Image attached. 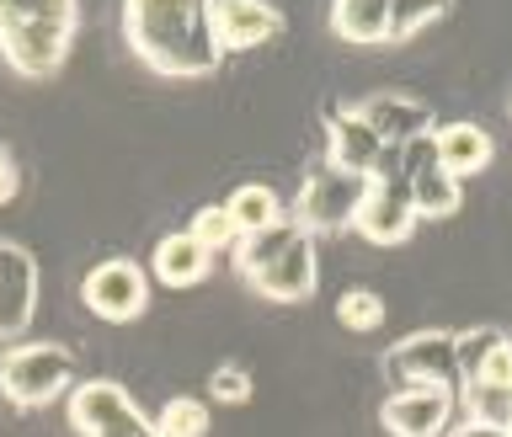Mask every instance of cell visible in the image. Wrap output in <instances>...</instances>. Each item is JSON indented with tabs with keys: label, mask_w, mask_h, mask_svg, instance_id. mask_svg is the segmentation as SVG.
Segmentation results:
<instances>
[{
	"label": "cell",
	"mask_w": 512,
	"mask_h": 437,
	"mask_svg": "<svg viewBox=\"0 0 512 437\" xmlns=\"http://www.w3.org/2000/svg\"><path fill=\"white\" fill-rule=\"evenodd\" d=\"M16 192H22V166H16L11 144H0V208H6Z\"/></svg>",
	"instance_id": "25"
},
{
	"label": "cell",
	"mask_w": 512,
	"mask_h": 437,
	"mask_svg": "<svg viewBox=\"0 0 512 437\" xmlns=\"http://www.w3.org/2000/svg\"><path fill=\"white\" fill-rule=\"evenodd\" d=\"M384 374L395 390L411 384H432V390H454L459 395V336L454 331H416L406 342H395L384 352Z\"/></svg>",
	"instance_id": "7"
},
{
	"label": "cell",
	"mask_w": 512,
	"mask_h": 437,
	"mask_svg": "<svg viewBox=\"0 0 512 437\" xmlns=\"http://www.w3.org/2000/svg\"><path fill=\"white\" fill-rule=\"evenodd\" d=\"M459 395L454 390H432V384H411V390H395L384 400L379 422L390 437H443L454 427Z\"/></svg>",
	"instance_id": "11"
},
{
	"label": "cell",
	"mask_w": 512,
	"mask_h": 437,
	"mask_svg": "<svg viewBox=\"0 0 512 437\" xmlns=\"http://www.w3.org/2000/svg\"><path fill=\"white\" fill-rule=\"evenodd\" d=\"M235 272H240V283L256 288L272 304H304L320 283L315 235H304L294 219L272 224L262 235H246L235 246Z\"/></svg>",
	"instance_id": "3"
},
{
	"label": "cell",
	"mask_w": 512,
	"mask_h": 437,
	"mask_svg": "<svg viewBox=\"0 0 512 437\" xmlns=\"http://www.w3.org/2000/svg\"><path fill=\"white\" fill-rule=\"evenodd\" d=\"M112 437H160V432H155V422H150V416H139V422H128L123 432H112Z\"/></svg>",
	"instance_id": "27"
},
{
	"label": "cell",
	"mask_w": 512,
	"mask_h": 437,
	"mask_svg": "<svg viewBox=\"0 0 512 437\" xmlns=\"http://www.w3.org/2000/svg\"><path fill=\"white\" fill-rule=\"evenodd\" d=\"M336 320H342L347 331L368 336V331L384 326V299L374 294V288H347V294L336 299Z\"/></svg>",
	"instance_id": "23"
},
{
	"label": "cell",
	"mask_w": 512,
	"mask_h": 437,
	"mask_svg": "<svg viewBox=\"0 0 512 437\" xmlns=\"http://www.w3.org/2000/svg\"><path fill=\"white\" fill-rule=\"evenodd\" d=\"M416 224L422 219H416V208H411V192L390 171V176H374V182H368V198L358 208V219H352V230L363 240H374V246H406Z\"/></svg>",
	"instance_id": "10"
},
{
	"label": "cell",
	"mask_w": 512,
	"mask_h": 437,
	"mask_svg": "<svg viewBox=\"0 0 512 437\" xmlns=\"http://www.w3.org/2000/svg\"><path fill=\"white\" fill-rule=\"evenodd\" d=\"M75 384L80 368L64 342H16L0 352V395L16 411H43L54 400H70Z\"/></svg>",
	"instance_id": "4"
},
{
	"label": "cell",
	"mask_w": 512,
	"mask_h": 437,
	"mask_svg": "<svg viewBox=\"0 0 512 437\" xmlns=\"http://www.w3.org/2000/svg\"><path fill=\"white\" fill-rule=\"evenodd\" d=\"M331 32L342 43H390V0H331Z\"/></svg>",
	"instance_id": "17"
},
{
	"label": "cell",
	"mask_w": 512,
	"mask_h": 437,
	"mask_svg": "<svg viewBox=\"0 0 512 437\" xmlns=\"http://www.w3.org/2000/svg\"><path fill=\"white\" fill-rule=\"evenodd\" d=\"M208 272H214V256H208L187 230H171V235L155 240V251H150V283H160V288H198Z\"/></svg>",
	"instance_id": "15"
},
{
	"label": "cell",
	"mask_w": 512,
	"mask_h": 437,
	"mask_svg": "<svg viewBox=\"0 0 512 437\" xmlns=\"http://www.w3.org/2000/svg\"><path fill=\"white\" fill-rule=\"evenodd\" d=\"M326 160L331 166H342V171H358V176H368V182H374V176H390L395 171V150H384L379 144V134L374 128H368L358 112H331V123H326Z\"/></svg>",
	"instance_id": "13"
},
{
	"label": "cell",
	"mask_w": 512,
	"mask_h": 437,
	"mask_svg": "<svg viewBox=\"0 0 512 437\" xmlns=\"http://www.w3.org/2000/svg\"><path fill=\"white\" fill-rule=\"evenodd\" d=\"M208 27H214L219 54H246L283 32V11L267 0H208Z\"/></svg>",
	"instance_id": "12"
},
{
	"label": "cell",
	"mask_w": 512,
	"mask_h": 437,
	"mask_svg": "<svg viewBox=\"0 0 512 437\" xmlns=\"http://www.w3.org/2000/svg\"><path fill=\"white\" fill-rule=\"evenodd\" d=\"M352 112H358V118L374 128L384 150H400V144L432 134V112H427V102H416V96H400V91H379V96H368V102H358Z\"/></svg>",
	"instance_id": "14"
},
{
	"label": "cell",
	"mask_w": 512,
	"mask_h": 437,
	"mask_svg": "<svg viewBox=\"0 0 512 437\" xmlns=\"http://www.w3.org/2000/svg\"><path fill=\"white\" fill-rule=\"evenodd\" d=\"M251 390H256V379L240 363H219L214 374H208V395H214L219 406H246Z\"/></svg>",
	"instance_id": "24"
},
{
	"label": "cell",
	"mask_w": 512,
	"mask_h": 437,
	"mask_svg": "<svg viewBox=\"0 0 512 437\" xmlns=\"http://www.w3.org/2000/svg\"><path fill=\"white\" fill-rule=\"evenodd\" d=\"M80 32V0H0V59L22 80L64 70Z\"/></svg>",
	"instance_id": "2"
},
{
	"label": "cell",
	"mask_w": 512,
	"mask_h": 437,
	"mask_svg": "<svg viewBox=\"0 0 512 437\" xmlns=\"http://www.w3.org/2000/svg\"><path fill=\"white\" fill-rule=\"evenodd\" d=\"M406 192H411L416 219H448L459 208V198H464V182L448 176L438 160H432V166H422L416 176H406Z\"/></svg>",
	"instance_id": "19"
},
{
	"label": "cell",
	"mask_w": 512,
	"mask_h": 437,
	"mask_svg": "<svg viewBox=\"0 0 512 437\" xmlns=\"http://www.w3.org/2000/svg\"><path fill=\"white\" fill-rule=\"evenodd\" d=\"M187 235L198 240L208 256H214V251H235V246H240V230H235V219H230V208H224V203L198 208V214H192V224H187Z\"/></svg>",
	"instance_id": "22"
},
{
	"label": "cell",
	"mask_w": 512,
	"mask_h": 437,
	"mask_svg": "<svg viewBox=\"0 0 512 437\" xmlns=\"http://www.w3.org/2000/svg\"><path fill=\"white\" fill-rule=\"evenodd\" d=\"M363 198H368V176L342 171V166H331V160H320V166L304 176L299 203H294V214H288V219H294L304 235L352 230V219H358Z\"/></svg>",
	"instance_id": "5"
},
{
	"label": "cell",
	"mask_w": 512,
	"mask_h": 437,
	"mask_svg": "<svg viewBox=\"0 0 512 437\" xmlns=\"http://www.w3.org/2000/svg\"><path fill=\"white\" fill-rule=\"evenodd\" d=\"M38 256H32L22 240L0 235V342L16 347L32 331V315H38Z\"/></svg>",
	"instance_id": "8"
},
{
	"label": "cell",
	"mask_w": 512,
	"mask_h": 437,
	"mask_svg": "<svg viewBox=\"0 0 512 437\" xmlns=\"http://www.w3.org/2000/svg\"><path fill=\"white\" fill-rule=\"evenodd\" d=\"M64 411H70V427L80 437H112L123 432L128 422H139V400L123 390L118 379H80L70 400H64Z\"/></svg>",
	"instance_id": "9"
},
{
	"label": "cell",
	"mask_w": 512,
	"mask_h": 437,
	"mask_svg": "<svg viewBox=\"0 0 512 437\" xmlns=\"http://www.w3.org/2000/svg\"><path fill=\"white\" fill-rule=\"evenodd\" d=\"M224 208H230V219H235L240 240H246V235H262V230H272V224H283V219H288L283 198H278V192H272L267 182L235 187L230 198H224Z\"/></svg>",
	"instance_id": "18"
},
{
	"label": "cell",
	"mask_w": 512,
	"mask_h": 437,
	"mask_svg": "<svg viewBox=\"0 0 512 437\" xmlns=\"http://www.w3.org/2000/svg\"><path fill=\"white\" fill-rule=\"evenodd\" d=\"M80 304L107 326H128L150 310V267H139L134 256H107L80 278Z\"/></svg>",
	"instance_id": "6"
},
{
	"label": "cell",
	"mask_w": 512,
	"mask_h": 437,
	"mask_svg": "<svg viewBox=\"0 0 512 437\" xmlns=\"http://www.w3.org/2000/svg\"><path fill=\"white\" fill-rule=\"evenodd\" d=\"M123 43L166 80H203L224 59L208 27V0H123Z\"/></svg>",
	"instance_id": "1"
},
{
	"label": "cell",
	"mask_w": 512,
	"mask_h": 437,
	"mask_svg": "<svg viewBox=\"0 0 512 437\" xmlns=\"http://www.w3.org/2000/svg\"><path fill=\"white\" fill-rule=\"evenodd\" d=\"M208 427H214V411H208V400H198V395H171L166 406L155 411L160 437H208Z\"/></svg>",
	"instance_id": "20"
},
{
	"label": "cell",
	"mask_w": 512,
	"mask_h": 437,
	"mask_svg": "<svg viewBox=\"0 0 512 437\" xmlns=\"http://www.w3.org/2000/svg\"><path fill=\"white\" fill-rule=\"evenodd\" d=\"M432 150H438V166L464 182V176H480L496 160V139L480 123H443L432 134Z\"/></svg>",
	"instance_id": "16"
},
{
	"label": "cell",
	"mask_w": 512,
	"mask_h": 437,
	"mask_svg": "<svg viewBox=\"0 0 512 437\" xmlns=\"http://www.w3.org/2000/svg\"><path fill=\"white\" fill-rule=\"evenodd\" d=\"M454 11V0H390V43H406L416 32L438 27Z\"/></svg>",
	"instance_id": "21"
},
{
	"label": "cell",
	"mask_w": 512,
	"mask_h": 437,
	"mask_svg": "<svg viewBox=\"0 0 512 437\" xmlns=\"http://www.w3.org/2000/svg\"><path fill=\"white\" fill-rule=\"evenodd\" d=\"M443 437H512L507 427H491V422H470V416H464V422H454Z\"/></svg>",
	"instance_id": "26"
}]
</instances>
